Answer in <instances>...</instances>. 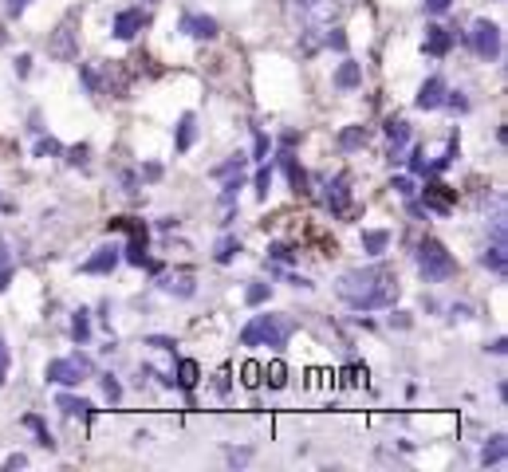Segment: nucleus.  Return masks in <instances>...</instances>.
Listing matches in <instances>:
<instances>
[{
  "instance_id": "nucleus-1",
  "label": "nucleus",
  "mask_w": 508,
  "mask_h": 472,
  "mask_svg": "<svg viewBox=\"0 0 508 472\" xmlns=\"http://www.w3.org/2000/svg\"><path fill=\"white\" fill-rule=\"evenodd\" d=\"M339 299L355 307V311H379V307H394L398 299V280L386 264H370V268L347 271L343 280L335 283Z\"/></svg>"
},
{
  "instance_id": "nucleus-2",
  "label": "nucleus",
  "mask_w": 508,
  "mask_h": 472,
  "mask_svg": "<svg viewBox=\"0 0 508 472\" xmlns=\"http://www.w3.org/2000/svg\"><path fill=\"white\" fill-rule=\"evenodd\" d=\"M292 331H296V323L280 319V315H256V319L240 331V342H245V346H260V342H264L272 351H284Z\"/></svg>"
},
{
  "instance_id": "nucleus-3",
  "label": "nucleus",
  "mask_w": 508,
  "mask_h": 472,
  "mask_svg": "<svg viewBox=\"0 0 508 472\" xmlns=\"http://www.w3.org/2000/svg\"><path fill=\"white\" fill-rule=\"evenodd\" d=\"M418 271L426 283H441V280H449V276H457V260L445 252L441 241L426 236V241L418 244Z\"/></svg>"
},
{
  "instance_id": "nucleus-4",
  "label": "nucleus",
  "mask_w": 508,
  "mask_h": 472,
  "mask_svg": "<svg viewBox=\"0 0 508 472\" xmlns=\"http://www.w3.org/2000/svg\"><path fill=\"white\" fill-rule=\"evenodd\" d=\"M91 370H95V362H91L87 354H75V358H51L44 378L56 386H79L83 374H91Z\"/></svg>"
},
{
  "instance_id": "nucleus-5",
  "label": "nucleus",
  "mask_w": 508,
  "mask_h": 472,
  "mask_svg": "<svg viewBox=\"0 0 508 472\" xmlns=\"http://www.w3.org/2000/svg\"><path fill=\"white\" fill-rule=\"evenodd\" d=\"M469 48L477 51L481 60H500V28L493 20H477L469 32Z\"/></svg>"
},
{
  "instance_id": "nucleus-6",
  "label": "nucleus",
  "mask_w": 508,
  "mask_h": 472,
  "mask_svg": "<svg viewBox=\"0 0 508 472\" xmlns=\"http://www.w3.org/2000/svg\"><path fill=\"white\" fill-rule=\"evenodd\" d=\"M146 28V12H142V4H134V8H122L115 12V24H110V32H115V40H134L138 32Z\"/></svg>"
},
{
  "instance_id": "nucleus-7",
  "label": "nucleus",
  "mask_w": 508,
  "mask_h": 472,
  "mask_svg": "<svg viewBox=\"0 0 508 472\" xmlns=\"http://www.w3.org/2000/svg\"><path fill=\"white\" fill-rule=\"evenodd\" d=\"M190 40H217L221 36V24L213 16H201V12H181V24H178Z\"/></svg>"
},
{
  "instance_id": "nucleus-8",
  "label": "nucleus",
  "mask_w": 508,
  "mask_h": 472,
  "mask_svg": "<svg viewBox=\"0 0 508 472\" xmlns=\"http://www.w3.org/2000/svg\"><path fill=\"white\" fill-rule=\"evenodd\" d=\"M119 260H122V248L119 244H103L91 260H83V268L79 271H87V276H110V271L119 268Z\"/></svg>"
},
{
  "instance_id": "nucleus-9",
  "label": "nucleus",
  "mask_w": 508,
  "mask_h": 472,
  "mask_svg": "<svg viewBox=\"0 0 508 472\" xmlns=\"http://www.w3.org/2000/svg\"><path fill=\"white\" fill-rule=\"evenodd\" d=\"M445 79H441V75H429L426 83H422V90H418V99H414V107H418V111H438L441 102H445Z\"/></svg>"
},
{
  "instance_id": "nucleus-10",
  "label": "nucleus",
  "mask_w": 508,
  "mask_h": 472,
  "mask_svg": "<svg viewBox=\"0 0 508 472\" xmlns=\"http://www.w3.org/2000/svg\"><path fill=\"white\" fill-rule=\"evenodd\" d=\"M323 205H327L335 217H343L351 205V189H347V177H331L327 185H323Z\"/></svg>"
},
{
  "instance_id": "nucleus-11",
  "label": "nucleus",
  "mask_w": 508,
  "mask_h": 472,
  "mask_svg": "<svg viewBox=\"0 0 508 472\" xmlns=\"http://www.w3.org/2000/svg\"><path fill=\"white\" fill-rule=\"evenodd\" d=\"M276 161H280V170H284V177L292 181V189H296V193H311V189H308V173H304V166H299L296 154H292V150H280Z\"/></svg>"
},
{
  "instance_id": "nucleus-12",
  "label": "nucleus",
  "mask_w": 508,
  "mask_h": 472,
  "mask_svg": "<svg viewBox=\"0 0 508 472\" xmlns=\"http://www.w3.org/2000/svg\"><path fill=\"white\" fill-rule=\"evenodd\" d=\"M426 209L429 213H441V217L453 213V193H449V185H441V181L426 185Z\"/></svg>"
},
{
  "instance_id": "nucleus-13",
  "label": "nucleus",
  "mask_w": 508,
  "mask_h": 472,
  "mask_svg": "<svg viewBox=\"0 0 508 472\" xmlns=\"http://www.w3.org/2000/svg\"><path fill=\"white\" fill-rule=\"evenodd\" d=\"M158 288H162L166 295H178V299H190V295L197 292V288H193V276H190V271H174V276H162Z\"/></svg>"
},
{
  "instance_id": "nucleus-14",
  "label": "nucleus",
  "mask_w": 508,
  "mask_h": 472,
  "mask_svg": "<svg viewBox=\"0 0 508 472\" xmlns=\"http://www.w3.org/2000/svg\"><path fill=\"white\" fill-rule=\"evenodd\" d=\"M122 260L134 264V268H142V264L150 260V256H146V224H134V232H130V244L122 248Z\"/></svg>"
},
{
  "instance_id": "nucleus-15",
  "label": "nucleus",
  "mask_w": 508,
  "mask_h": 472,
  "mask_svg": "<svg viewBox=\"0 0 508 472\" xmlns=\"http://www.w3.org/2000/svg\"><path fill=\"white\" fill-rule=\"evenodd\" d=\"M386 138H390V161L402 158V150H406V142H410V122L406 119H386Z\"/></svg>"
},
{
  "instance_id": "nucleus-16",
  "label": "nucleus",
  "mask_w": 508,
  "mask_h": 472,
  "mask_svg": "<svg viewBox=\"0 0 508 472\" xmlns=\"http://www.w3.org/2000/svg\"><path fill=\"white\" fill-rule=\"evenodd\" d=\"M449 48H453V32L449 28H426V55H434V60H441V55H449Z\"/></svg>"
},
{
  "instance_id": "nucleus-17",
  "label": "nucleus",
  "mask_w": 508,
  "mask_h": 472,
  "mask_svg": "<svg viewBox=\"0 0 508 472\" xmlns=\"http://www.w3.org/2000/svg\"><path fill=\"white\" fill-rule=\"evenodd\" d=\"M193 142H197V119H193V114H181L178 134H174V150L185 154V150H193Z\"/></svg>"
},
{
  "instance_id": "nucleus-18",
  "label": "nucleus",
  "mask_w": 508,
  "mask_h": 472,
  "mask_svg": "<svg viewBox=\"0 0 508 472\" xmlns=\"http://www.w3.org/2000/svg\"><path fill=\"white\" fill-rule=\"evenodd\" d=\"M359 83H363V63H355V60L339 63V71H335V87L339 90H355Z\"/></svg>"
},
{
  "instance_id": "nucleus-19",
  "label": "nucleus",
  "mask_w": 508,
  "mask_h": 472,
  "mask_svg": "<svg viewBox=\"0 0 508 472\" xmlns=\"http://www.w3.org/2000/svg\"><path fill=\"white\" fill-rule=\"evenodd\" d=\"M71 20H63V28L56 32V43H51V55H60V60H79V48L71 43Z\"/></svg>"
},
{
  "instance_id": "nucleus-20",
  "label": "nucleus",
  "mask_w": 508,
  "mask_h": 472,
  "mask_svg": "<svg viewBox=\"0 0 508 472\" xmlns=\"http://www.w3.org/2000/svg\"><path fill=\"white\" fill-rule=\"evenodd\" d=\"M386 248H390V232L386 229H367L363 232V252H367V256H382Z\"/></svg>"
},
{
  "instance_id": "nucleus-21",
  "label": "nucleus",
  "mask_w": 508,
  "mask_h": 472,
  "mask_svg": "<svg viewBox=\"0 0 508 472\" xmlns=\"http://www.w3.org/2000/svg\"><path fill=\"white\" fill-rule=\"evenodd\" d=\"M56 405H60L63 413H71V417H75V413H79V417H91V413H95V405H91L87 398H71V393H60Z\"/></svg>"
},
{
  "instance_id": "nucleus-22",
  "label": "nucleus",
  "mask_w": 508,
  "mask_h": 472,
  "mask_svg": "<svg viewBox=\"0 0 508 472\" xmlns=\"http://www.w3.org/2000/svg\"><path fill=\"white\" fill-rule=\"evenodd\" d=\"M457 154H461V138H457V134H453V138H449V146H445V158H438V161H434V166H426V173H445L449 166L457 161Z\"/></svg>"
},
{
  "instance_id": "nucleus-23",
  "label": "nucleus",
  "mask_w": 508,
  "mask_h": 472,
  "mask_svg": "<svg viewBox=\"0 0 508 472\" xmlns=\"http://www.w3.org/2000/svg\"><path fill=\"white\" fill-rule=\"evenodd\" d=\"M174 386H181V390H193V386H197V362H193V358H181Z\"/></svg>"
},
{
  "instance_id": "nucleus-24",
  "label": "nucleus",
  "mask_w": 508,
  "mask_h": 472,
  "mask_svg": "<svg viewBox=\"0 0 508 472\" xmlns=\"http://www.w3.org/2000/svg\"><path fill=\"white\" fill-rule=\"evenodd\" d=\"M24 425H28V429L32 433H36V437H40V445H44V449H56V437H51V429H48V425H44V417H36V413H28V417H24Z\"/></svg>"
},
{
  "instance_id": "nucleus-25",
  "label": "nucleus",
  "mask_w": 508,
  "mask_h": 472,
  "mask_svg": "<svg viewBox=\"0 0 508 472\" xmlns=\"http://www.w3.org/2000/svg\"><path fill=\"white\" fill-rule=\"evenodd\" d=\"M359 146H367V130L363 126H347L339 134V150H359Z\"/></svg>"
},
{
  "instance_id": "nucleus-26",
  "label": "nucleus",
  "mask_w": 508,
  "mask_h": 472,
  "mask_svg": "<svg viewBox=\"0 0 508 472\" xmlns=\"http://www.w3.org/2000/svg\"><path fill=\"white\" fill-rule=\"evenodd\" d=\"M260 374H264L260 382H268L272 390H284V386H288V366H284V362H272L268 370H260Z\"/></svg>"
},
{
  "instance_id": "nucleus-27",
  "label": "nucleus",
  "mask_w": 508,
  "mask_h": 472,
  "mask_svg": "<svg viewBox=\"0 0 508 472\" xmlns=\"http://www.w3.org/2000/svg\"><path fill=\"white\" fill-rule=\"evenodd\" d=\"M71 339L79 342V346L91 339V319H87V311H83V307H79L75 315H71Z\"/></svg>"
},
{
  "instance_id": "nucleus-28",
  "label": "nucleus",
  "mask_w": 508,
  "mask_h": 472,
  "mask_svg": "<svg viewBox=\"0 0 508 472\" xmlns=\"http://www.w3.org/2000/svg\"><path fill=\"white\" fill-rule=\"evenodd\" d=\"M240 252V241L237 236H221L217 241V252H213V260L217 264H233V256H237Z\"/></svg>"
},
{
  "instance_id": "nucleus-29",
  "label": "nucleus",
  "mask_w": 508,
  "mask_h": 472,
  "mask_svg": "<svg viewBox=\"0 0 508 472\" xmlns=\"http://www.w3.org/2000/svg\"><path fill=\"white\" fill-rule=\"evenodd\" d=\"M481 264H485L493 276H504V244H493V248L481 256Z\"/></svg>"
},
{
  "instance_id": "nucleus-30",
  "label": "nucleus",
  "mask_w": 508,
  "mask_h": 472,
  "mask_svg": "<svg viewBox=\"0 0 508 472\" xmlns=\"http://www.w3.org/2000/svg\"><path fill=\"white\" fill-rule=\"evenodd\" d=\"M500 461H504V437L497 433V437L481 449V464H500Z\"/></svg>"
},
{
  "instance_id": "nucleus-31",
  "label": "nucleus",
  "mask_w": 508,
  "mask_h": 472,
  "mask_svg": "<svg viewBox=\"0 0 508 472\" xmlns=\"http://www.w3.org/2000/svg\"><path fill=\"white\" fill-rule=\"evenodd\" d=\"M103 393H107V402H110V405H119V402H122V382L115 378V374H103Z\"/></svg>"
},
{
  "instance_id": "nucleus-32",
  "label": "nucleus",
  "mask_w": 508,
  "mask_h": 472,
  "mask_svg": "<svg viewBox=\"0 0 508 472\" xmlns=\"http://www.w3.org/2000/svg\"><path fill=\"white\" fill-rule=\"evenodd\" d=\"M268 295H272V283H252L245 299H249V307H260V303H268Z\"/></svg>"
},
{
  "instance_id": "nucleus-33",
  "label": "nucleus",
  "mask_w": 508,
  "mask_h": 472,
  "mask_svg": "<svg viewBox=\"0 0 508 472\" xmlns=\"http://www.w3.org/2000/svg\"><path fill=\"white\" fill-rule=\"evenodd\" d=\"M268 150H272L268 134H264V130H256V134H252V161H264V158H268Z\"/></svg>"
},
{
  "instance_id": "nucleus-34",
  "label": "nucleus",
  "mask_w": 508,
  "mask_h": 472,
  "mask_svg": "<svg viewBox=\"0 0 508 472\" xmlns=\"http://www.w3.org/2000/svg\"><path fill=\"white\" fill-rule=\"evenodd\" d=\"M441 107H449L453 114H469V99L461 90H445V102H441Z\"/></svg>"
},
{
  "instance_id": "nucleus-35",
  "label": "nucleus",
  "mask_w": 508,
  "mask_h": 472,
  "mask_svg": "<svg viewBox=\"0 0 508 472\" xmlns=\"http://www.w3.org/2000/svg\"><path fill=\"white\" fill-rule=\"evenodd\" d=\"M268 189H272V170L268 166H260L256 170V197L260 201H268Z\"/></svg>"
},
{
  "instance_id": "nucleus-36",
  "label": "nucleus",
  "mask_w": 508,
  "mask_h": 472,
  "mask_svg": "<svg viewBox=\"0 0 508 472\" xmlns=\"http://www.w3.org/2000/svg\"><path fill=\"white\" fill-rule=\"evenodd\" d=\"M245 161H249V158H245V154H237L233 161L217 166V170H213V177H233V173H240V170H245Z\"/></svg>"
},
{
  "instance_id": "nucleus-37",
  "label": "nucleus",
  "mask_w": 508,
  "mask_h": 472,
  "mask_svg": "<svg viewBox=\"0 0 508 472\" xmlns=\"http://www.w3.org/2000/svg\"><path fill=\"white\" fill-rule=\"evenodd\" d=\"M79 79H83V87L91 90V95H103V83H99V75L87 67V63H79Z\"/></svg>"
},
{
  "instance_id": "nucleus-38",
  "label": "nucleus",
  "mask_w": 508,
  "mask_h": 472,
  "mask_svg": "<svg viewBox=\"0 0 508 472\" xmlns=\"http://www.w3.org/2000/svg\"><path fill=\"white\" fill-rule=\"evenodd\" d=\"M56 154H63V146L56 138H40V142H36V158H56Z\"/></svg>"
},
{
  "instance_id": "nucleus-39",
  "label": "nucleus",
  "mask_w": 508,
  "mask_h": 472,
  "mask_svg": "<svg viewBox=\"0 0 508 472\" xmlns=\"http://www.w3.org/2000/svg\"><path fill=\"white\" fill-rule=\"evenodd\" d=\"M390 189L398 193V197H406V201L418 193V189H414V177H394V181H390Z\"/></svg>"
},
{
  "instance_id": "nucleus-40",
  "label": "nucleus",
  "mask_w": 508,
  "mask_h": 472,
  "mask_svg": "<svg viewBox=\"0 0 508 472\" xmlns=\"http://www.w3.org/2000/svg\"><path fill=\"white\" fill-rule=\"evenodd\" d=\"M327 48L347 51V36H343V28H331V32H327Z\"/></svg>"
},
{
  "instance_id": "nucleus-41",
  "label": "nucleus",
  "mask_w": 508,
  "mask_h": 472,
  "mask_svg": "<svg viewBox=\"0 0 508 472\" xmlns=\"http://www.w3.org/2000/svg\"><path fill=\"white\" fill-rule=\"evenodd\" d=\"M268 256H272L276 264H288V260H292V248H288V244H272Z\"/></svg>"
},
{
  "instance_id": "nucleus-42",
  "label": "nucleus",
  "mask_w": 508,
  "mask_h": 472,
  "mask_svg": "<svg viewBox=\"0 0 508 472\" xmlns=\"http://www.w3.org/2000/svg\"><path fill=\"white\" fill-rule=\"evenodd\" d=\"M146 346H158V351H174L178 342H174V339H166V335H150V339H146Z\"/></svg>"
},
{
  "instance_id": "nucleus-43",
  "label": "nucleus",
  "mask_w": 508,
  "mask_h": 472,
  "mask_svg": "<svg viewBox=\"0 0 508 472\" xmlns=\"http://www.w3.org/2000/svg\"><path fill=\"white\" fill-rule=\"evenodd\" d=\"M449 4H453V0H426V12H429V16H445Z\"/></svg>"
},
{
  "instance_id": "nucleus-44",
  "label": "nucleus",
  "mask_w": 508,
  "mask_h": 472,
  "mask_svg": "<svg viewBox=\"0 0 508 472\" xmlns=\"http://www.w3.org/2000/svg\"><path fill=\"white\" fill-rule=\"evenodd\" d=\"M426 166H429V161H426V154H422V150L410 154V173H426Z\"/></svg>"
},
{
  "instance_id": "nucleus-45",
  "label": "nucleus",
  "mask_w": 508,
  "mask_h": 472,
  "mask_svg": "<svg viewBox=\"0 0 508 472\" xmlns=\"http://www.w3.org/2000/svg\"><path fill=\"white\" fill-rule=\"evenodd\" d=\"M67 161H71V166H87V146H71Z\"/></svg>"
},
{
  "instance_id": "nucleus-46",
  "label": "nucleus",
  "mask_w": 508,
  "mask_h": 472,
  "mask_svg": "<svg viewBox=\"0 0 508 472\" xmlns=\"http://www.w3.org/2000/svg\"><path fill=\"white\" fill-rule=\"evenodd\" d=\"M245 386H260V366H256V362L245 366Z\"/></svg>"
},
{
  "instance_id": "nucleus-47",
  "label": "nucleus",
  "mask_w": 508,
  "mask_h": 472,
  "mask_svg": "<svg viewBox=\"0 0 508 472\" xmlns=\"http://www.w3.org/2000/svg\"><path fill=\"white\" fill-rule=\"evenodd\" d=\"M4 378H8V346L0 339V386H4Z\"/></svg>"
},
{
  "instance_id": "nucleus-48",
  "label": "nucleus",
  "mask_w": 508,
  "mask_h": 472,
  "mask_svg": "<svg viewBox=\"0 0 508 472\" xmlns=\"http://www.w3.org/2000/svg\"><path fill=\"white\" fill-rule=\"evenodd\" d=\"M142 177H146V181H158V177H162V166H158V161H146V166H142Z\"/></svg>"
},
{
  "instance_id": "nucleus-49",
  "label": "nucleus",
  "mask_w": 508,
  "mask_h": 472,
  "mask_svg": "<svg viewBox=\"0 0 508 472\" xmlns=\"http://www.w3.org/2000/svg\"><path fill=\"white\" fill-rule=\"evenodd\" d=\"M28 71H32V55H16V75L28 79Z\"/></svg>"
},
{
  "instance_id": "nucleus-50",
  "label": "nucleus",
  "mask_w": 508,
  "mask_h": 472,
  "mask_svg": "<svg viewBox=\"0 0 508 472\" xmlns=\"http://www.w3.org/2000/svg\"><path fill=\"white\" fill-rule=\"evenodd\" d=\"M252 457V449H229V464H245Z\"/></svg>"
},
{
  "instance_id": "nucleus-51",
  "label": "nucleus",
  "mask_w": 508,
  "mask_h": 472,
  "mask_svg": "<svg viewBox=\"0 0 508 472\" xmlns=\"http://www.w3.org/2000/svg\"><path fill=\"white\" fill-rule=\"evenodd\" d=\"M28 4H32V0H8V16H24Z\"/></svg>"
},
{
  "instance_id": "nucleus-52",
  "label": "nucleus",
  "mask_w": 508,
  "mask_h": 472,
  "mask_svg": "<svg viewBox=\"0 0 508 472\" xmlns=\"http://www.w3.org/2000/svg\"><path fill=\"white\" fill-rule=\"evenodd\" d=\"M122 189H126V193H138V177H134V173H122Z\"/></svg>"
},
{
  "instance_id": "nucleus-53",
  "label": "nucleus",
  "mask_w": 508,
  "mask_h": 472,
  "mask_svg": "<svg viewBox=\"0 0 508 472\" xmlns=\"http://www.w3.org/2000/svg\"><path fill=\"white\" fill-rule=\"evenodd\" d=\"M390 323H394V327H402V331H406V327H410V315H406V311H394V315H390Z\"/></svg>"
},
{
  "instance_id": "nucleus-54",
  "label": "nucleus",
  "mask_w": 508,
  "mask_h": 472,
  "mask_svg": "<svg viewBox=\"0 0 508 472\" xmlns=\"http://www.w3.org/2000/svg\"><path fill=\"white\" fill-rule=\"evenodd\" d=\"M24 464H28V461H24V457H20V452H16V457H8V461H4V468H24Z\"/></svg>"
},
{
  "instance_id": "nucleus-55",
  "label": "nucleus",
  "mask_w": 508,
  "mask_h": 472,
  "mask_svg": "<svg viewBox=\"0 0 508 472\" xmlns=\"http://www.w3.org/2000/svg\"><path fill=\"white\" fill-rule=\"evenodd\" d=\"M217 390H221V393H229V370H221V374H217Z\"/></svg>"
},
{
  "instance_id": "nucleus-56",
  "label": "nucleus",
  "mask_w": 508,
  "mask_h": 472,
  "mask_svg": "<svg viewBox=\"0 0 508 472\" xmlns=\"http://www.w3.org/2000/svg\"><path fill=\"white\" fill-rule=\"evenodd\" d=\"M158 229H166V232H169V229H178V217H162Z\"/></svg>"
},
{
  "instance_id": "nucleus-57",
  "label": "nucleus",
  "mask_w": 508,
  "mask_h": 472,
  "mask_svg": "<svg viewBox=\"0 0 508 472\" xmlns=\"http://www.w3.org/2000/svg\"><path fill=\"white\" fill-rule=\"evenodd\" d=\"M296 142H299V134H296V130H288V134H284V150H292Z\"/></svg>"
},
{
  "instance_id": "nucleus-58",
  "label": "nucleus",
  "mask_w": 508,
  "mask_h": 472,
  "mask_svg": "<svg viewBox=\"0 0 508 472\" xmlns=\"http://www.w3.org/2000/svg\"><path fill=\"white\" fill-rule=\"evenodd\" d=\"M8 280H12V268H0V292L8 288Z\"/></svg>"
},
{
  "instance_id": "nucleus-59",
  "label": "nucleus",
  "mask_w": 508,
  "mask_h": 472,
  "mask_svg": "<svg viewBox=\"0 0 508 472\" xmlns=\"http://www.w3.org/2000/svg\"><path fill=\"white\" fill-rule=\"evenodd\" d=\"M0 268H8V252H4V241H0Z\"/></svg>"
},
{
  "instance_id": "nucleus-60",
  "label": "nucleus",
  "mask_w": 508,
  "mask_h": 472,
  "mask_svg": "<svg viewBox=\"0 0 508 472\" xmlns=\"http://www.w3.org/2000/svg\"><path fill=\"white\" fill-rule=\"evenodd\" d=\"M0 43H4V32H0Z\"/></svg>"
}]
</instances>
